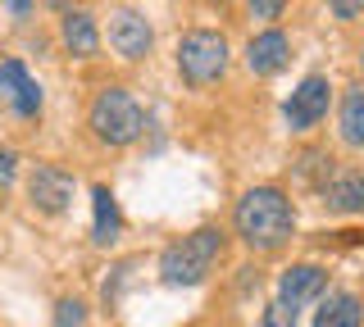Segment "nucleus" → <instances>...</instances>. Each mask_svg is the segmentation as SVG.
Here are the masks:
<instances>
[{
	"mask_svg": "<svg viewBox=\"0 0 364 327\" xmlns=\"http://www.w3.org/2000/svg\"><path fill=\"white\" fill-rule=\"evenodd\" d=\"M219 5H223V0H219Z\"/></svg>",
	"mask_w": 364,
	"mask_h": 327,
	"instance_id": "nucleus-24",
	"label": "nucleus"
},
{
	"mask_svg": "<svg viewBox=\"0 0 364 327\" xmlns=\"http://www.w3.org/2000/svg\"><path fill=\"white\" fill-rule=\"evenodd\" d=\"M341 137L350 145H364V92H350L341 100Z\"/></svg>",
	"mask_w": 364,
	"mask_h": 327,
	"instance_id": "nucleus-15",
	"label": "nucleus"
},
{
	"mask_svg": "<svg viewBox=\"0 0 364 327\" xmlns=\"http://www.w3.org/2000/svg\"><path fill=\"white\" fill-rule=\"evenodd\" d=\"M360 9H364V0H360Z\"/></svg>",
	"mask_w": 364,
	"mask_h": 327,
	"instance_id": "nucleus-23",
	"label": "nucleus"
},
{
	"mask_svg": "<svg viewBox=\"0 0 364 327\" xmlns=\"http://www.w3.org/2000/svg\"><path fill=\"white\" fill-rule=\"evenodd\" d=\"M333 9H337V18H360L364 14L360 0H333Z\"/></svg>",
	"mask_w": 364,
	"mask_h": 327,
	"instance_id": "nucleus-20",
	"label": "nucleus"
},
{
	"mask_svg": "<svg viewBox=\"0 0 364 327\" xmlns=\"http://www.w3.org/2000/svg\"><path fill=\"white\" fill-rule=\"evenodd\" d=\"M87 323V304L82 300H60L55 309V327H82Z\"/></svg>",
	"mask_w": 364,
	"mask_h": 327,
	"instance_id": "nucleus-16",
	"label": "nucleus"
},
{
	"mask_svg": "<svg viewBox=\"0 0 364 327\" xmlns=\"http://www.w3.org/2000/svg\"><path fill=\"white\" fill-rule=\"evenodd\" d=\"M0 92L14 100V109L23 118H32L41 109V87L28 77V69H23L18 60H0Z\"/></svg>",
	"mask_w": 364,
	"mask_h": 327,
	"instance_id": "nucleus-8",
	"label": "nucleus"
},
{
	"mask_svg": "<svg viewBox=\"0 0 364 327\" xmlns=\"http://www.w3.org/2000/svg\"><path fill=\"white\" fill-rule=\"evenodd\" d=\"M64 46L77 55V60H91L100 50V32H96V18L87 9H68L64 14Z\"/></svg>",
	"mask_w": 364,
	"mask_h": 327,
	"instance_id": "nucleus-11",
	"label": "nucleus"
},
{
	"mask_svg": "<svg viewBox=\"0 0 364 327\" xmlns=\"http://www.w3.org/2000/svg\"><path fill=\"white\" fill-rule=\"evenodd\" d=\"M318 291H323V268H314V264H296L282 273V304L287 309H296V304H310Z\"/></svg>",
	"mask_w": 364,
	"mask_h": 327,
	"instance_id": "nucleus-9",
	"label": "nucleus"
},
{
	"mask_svg": "<svg viewBox=\"0 0 364 327\" xmlns=\"http://www.w3.org/2000/svg\"><path fill=\"white\" fill-rule=\"evenodd\" d=\"M328 114V82L323 77H305L287 100V123L291 128H314Z\"/></svg>",
	"mask_w": 364,
	"mask_h": 327,
	"instance_id": "nucleus-7",
	"label": "nucleus"
},
{
	"mask_svg": "<svg viewBox=\"0 0 364 327\" xmlns=\"http://www.w3.org/2000/svg\"><path fill=\"white\" fill-rule=\"evenodd\" d=\"M28 5H32V0H9V9H14V14H28Z\"/></svg>",
	"mask_w": 364,
	"mask_h": 327,
	"instance_id": "nucleus-21",
	"label": "nucleus"
},
{
	"mask_svg": "<svg viewBox=\"0 0 364 327\" xmlns=\"http://www.w3.org/2000/svg\"><path fill=\"white\" fill-rule=\"evenodd\" d=\"M119 236V205H114L109 187H96V223H91V241L109 245Z\"/></svg>",
	"mask_w": 364,
	"mask_h": 327,
	"instance_id": "nucleus-13",
	"label": "nucleus"
},
{
	"mask_svg": "<svg viewBox=\"0 0 364 327\" xmlns=\"http://www.w3.org/2000/svg\"><path fill=\"white\" fill-rule=\"evenodd\" d=\"M219 255H223V236L214 228H200L159 255V277L168 287H196V282H205V273L214 268Z\"/></svg>",
	"mask_w": 364,
	"mask_h": 327,
	"instance_id": "nucleus-2",
	"label": "nucleus"
},
{
	"mask_svg": "<svg viewBox=\"0 0 364 327\" xmlns=\"http://www.w3.org/2000/svg\"><path fill=\"white\" fill-rule=\"evenodd\" d=\"M259 327H296V309H287L282 300H273L264 309V323H259Z\"/></svg>",
	"mask_w": 364,
	"mask_h": 327,
	"instance_id": "nucleus-17",
	"label": "nucleus"
},
{
	"mask_svg": "<svg viewBox=\"0 0 364 327\" xmlns=\"http://www.w3.org/2000/svg\"><path fill=\"white\" fill-rule=\"evenodd\" d=\"M55 5H64V0H55Z\"/></svg>",
	"mask_w": 364,
	"mask_h": 327,
	"instance_id": "nucleus-22",
	"label": "nucleus"
},
{
	"mask_svg": "<svg viewBox=\"0 0 364 327\" xmlns=\"http://www.w3.org/2000/svg\"><path fill=\"white\" fill-rule=\"evenodd\" d=\"M246 5H250V18H278L287 0H246Z\"/></svg>",
	"mask_w": 364,
	"mask_h": 327,
	"instance_id": "nucleus-19",
	"label": "nucleus"
},
{
	"mask_svg": "<svg viewBox=\"0 0 364 327\" xmlns=\"http://www.w3.org/2000/svg\"><path fill=\"white\" fill-rule=\"evenodd\" d=\"M287 37L282 32H259L255 41H250V50H246V64H250V73H259V77H269V73H278L282 64H287Z\"/></svg>",
	"mask_w": 364,
	"mask_h": 327,
	"instance_id": "nucleus-10",
	"label": "nucleus"
},
{
	"mask_svg": "<svg viewBox=\"0 0 364 327\" xmlns=\"http://www.w3.org/2000/svg\"><path fill=\"white\" fill-rule=\"evenodd\" d=\"M237 236L250 245V250H278L282 241L291 236V200L282 196L278 187H255L237 200Z\"/></svg>",
	"mask_w": 364,
	"mask_h": 327,
	"instance_id": "nucleus-1",
	"label": "nucleus"
},
{
	"mask_svg": "<svg viewBox=\"0 0 364 327\" xmlns=\"http://www.w3.org/2000/svg\"><path fill=\"white\" fill-rule=\"evenodd\" d=\"M14 173H18V155L14 150H0V196L14 187Z\"/></svg>",
	"mask_w": 364,
	"mask_h": 327,
	"instance_id": "nucleus-18",
	"label": "nucleus"
},
{
	"mask_svg": "<svg viewBox=\"0 0 364 327\" xmlns=\"http://www.w3.org/2000/svg\"><path fill=\"white\" fill-rule=\"evenodd\" d=\"M323 200L341 214H360L364 209V173H333L323 182Z\"/></svg>",
	"mask_w": 364,
	"mask_h": 327,
	"instance_id": "nucleus-12",
	"label": "nucleus"
},
{
	"mask_svg": "<svg viewBox=\"0 0 364 327\" xmlns=\"http://www.w3.org/2000/svg\"><path fill=\"white\" fill-rule=\"evenodd\" d=\"M178 69H182V77H187L191 87H205V82H214V77H223L228 41L219 32H210V28L187 32V37L178 41Z\"/></svg>",
	"mask_w": 364,
	"mask_h": 327,
	"instance_id": "nucleus-4",
	"label": "nucleus"
},
{
	"mask_svg": "<svg viewBox=\"0 0 364 327\" xmlns=\"http://www.w3.org/2000/svg\"><path fill=\"white\" fill-rule=\"evenodd\" d=\"M314 327H360V300L355 296H333L318 309Z\"/></svg>",
	"mask_w": 364,
	"mask_h": 327,
	"instance_id": "nucleus-14",
	"label": "nucleus"
},
{
	"mask_svg": "<svg viewBox=\"0 0 364 327\" xmlns=\"http://www.w3.org/2000/svg\"><path fill=\"white\" fill-rule=\"evenodd\" d=\"M28 196L32 205L46 209V214H60L68 200H73V177L64 173V168H50V164H37L28 177Z\"/></svg>",
	"mask_w": 364,
	"mask_h": 327,
	"instance_id": "nucleus-6",
	"label": "nucleus"
},
{
	"mask_svg": "<svg viewBox=\"0 0 364 327\" xmlns=\"http://www.w3.org/2000/svg\"><path fill=\"white\" fill-rule=\"evenodd\" d=\"M151 41H155V32L136 9H114L109 14V46L119 50L123 60H141V55L151 50Z\"/></svg>",
	"mask_w": 364,
	"mask_h": 327,
	"instance_id": "nucleus-5",
	"label": "nucleus"
},
{
	"mask_svg": "<svg viewBox=\"0 0 364 327\" xmlns=\"http://www.w3.org/2000/svg\"><path fill=\"white\" fill-rule=\"evenodd\" d=\"M146 128L141 105L123 92V87H105L91 105V132H96L105 145H132Z\"/></svg>",
	"mask_w": 364,
	"mask_h": 327,
	"instance_id": "nucleus-3",
	"label": "nucleus"
}]
</instances>
